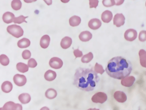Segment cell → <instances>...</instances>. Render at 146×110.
I'll use <instances>...</instances> for the list:
<instances>
[{"label": "cell", "mask_w": 146, "mask_h": 110, "mask_svg": "<svg viewBox=\"0 0 146 110\" xmlns=\"http://www.w3.org/2000/svg\"><path fill=\"white\" fill-rule=\"evenodd\" d=\"M99 82V76L94 70L80 67L76 70L73 84L80 90L90 92L96 88Z\"/></svg>", "instance_id": "cell-1"}, {"label": "cell", "mask_w": 146, "mask_h": 110, "mask_svg": "<svg viewBox=\"0 0 146 110\" xmlns=\"http://www.w3.org/2000/svg\"><path fill=\"white\" fill-rule=\"evenodd\" d=\"M133 70V66L129 60L122 57H115L108 62L106 72L112 78L122 80L129 76Z\"/></svg>", "instance_id": "cell-2"}, {"label": "cell", "mask_w": 146, "mask_h": 110, "mask_svg": "<svg viewBox=\"0 0 146 110\" xmlns=\"http://www.w3.org/2000/svg\"><path fill=\"white\" fill-rule=\"evenodd\" d=\"M7 31L16 38H19L23 35V30L21 27L16 25H9L7 27Z\"/></svg>", "instance_id": "cell-3"}, {"label": "cell", "mask_w": 146, "mask_h": 110, "mask_svg": "<svg viewBox=\"0 0 146 110\" xmlns=\"http://www.w3.org/2000/svg\"><path fill=\"white\" fill-rule=\"evenodd\" d=\"M108 97L106 93L103 92H98L95 93L92 97V101L96 103H104L106 101Z\"/></svg>", "instance_id": "cell-4"}, {"label": "cell", "mask_w": 146, "mask_h": 110, "mask_svg": "<svg viewBox=\"0 0 146 110\" xmlns=\"http://www.w3.org/2000/svg\"><path fill=\"white\" fill-rule=\"evenodd\" d=\"M137 36V33L136 30L133 29H129L125 32L124 38L126 40L129 42H133L136 39Z\"/></svg>", "instance_id": "cell-5"}, {"label": "cell", "mask_w": 146, "mask_h": 110, "mask_svg": "<svg viewBox=\"0 0 146 110\" xmlns=\"http://www.w3.org/2000/svg\"><path fill=\"white\" fill-rule=\"evenodd\" d=\"M0 110H23V107L20 104H16L13 102L9 101L7 102L3 108H0Z\"/></svg>", "instance_id": "cell-6"}, {"label": "cell", "mask_w": 146, "mask_h": 110, "mask_svg": "<svg viewBox=\"0 0 146 110\" xmlns=\"http://www.w3.org/2000/svg\"><path fill=\"white\" fill-rule=\"evenodd\" d=\"M13 81L16 85L21 87L25 85L27 80L25 76L20 74H16L13 78Z\"/></svg>", "instance_id": "cell-7"}, {"label": "cell", "mask_w": 146, "mask_h": 110, "mask_svg": "<svg viewBox=\"0 0 146 110\" xmlns=\"http://www.w3.org/2000/svg\"><path fill=\"white\" fill-rule=\"evenodd\" d=\"M49 65L52 68L58 69L61 68L63 65V62L60 58L53 57L49 61Z\"/></svg>", "instance_id": "cell-8"}, {"label": "cell", "mask_w": 146, "mask_h": 110, "mask_svg": "<svg viewBox=\"0 0 146 110\" xmlns=\"http://www.w3.org/2000/svg\"><path fill=\"white\" fill-rule=\"evenodd\" d=\"M113 21L114 25L117 27H119L124 25L125 18L122 14H116L114 17Z\"/></svg>", "instance_id": "cell-9"}, {"label": "cell", "mask_w": 146, "mask_h": 110, "mask_svg": "<svg viewBox=\"0 0 146 110\" xmlns=\"http://www.w3.org/2000/svg\"><path fill=\"white\" fill-rule=\"evenodd\" d=\"M135 78L133 76H127L122 79L121 83L125 87H131L135 83Z\"/></svg>", "instance_id": "cell-10"}, {"label": "cell", "mask_w": 146, "mask_h": 110, "mask_svg": "<svg viewBox=\"0 0 146 110\" xmlns=\"http://www.w3.org/2000/svg\"><path fill=\"white\" fill-rule=\"evenodd\" d=\"M113 97L115 99L120 103H124L126 101L127 99L126 93L122 91H116L113 95Z\"/></svg>", "instance_id": "cell-11"}, {"label": "cell", "mask_w": 146, "mask_h": 110, "mask_svg": "<svg viewBox=\"0 0 146 110\" xmlns=\"http://www.w3.org/2000/svg\"><path fill=\"white\" fill-rule=\"evenodd\" d=\"M101 21L98 19H92L88 23V26L93 30H96L101 27Z\"/></svg>", "instance_id": "cell-12"}, {"label": "cell", "mask_w": 146, "mask_h": 110, "mask_svg": "<svg viewBox=\"0 0 146 110\" xmlns=\"http://www.w3.org/2000/svg\"><path fill=\"white\" fill-rule=\"evenodd\" d=\"M101 20L105 23H109L113 19V14L109 10H106L103 12L101 15Z\"/></svg>", "instance_id": "cell-13"}, {"label": "cell", "mask_w": 146, "mask_h": 110, "mask_svg": "<svg viewBox=\"0 0 146 110\" xmlns=\"http://www.w3.org/2000/svg\"><path fill=\"white\" fill-rule=\"evenodd\" d=\"M14 18H15V15L10 12H5L3 14V22L7 24H9L13 22Z\"/></svg>", "instance_id": "cell-14"}, {"label": "cell", "mask_w": 146, "mask_h": 110, "mask_svg": "<svg viewBox=\"0 0 146 110\" xmlns=\"http://www.w3.org/2000/svg\"><path fill=\"white\" fill-rule=\"evenodd\" d=\"M92 38V34L88 31L82 32L79 35V38L82 42H88Z\"/></svg>", "instance_id": "cell-15"}, {"label": "cell", "mask_w": 146, "mask_h": 110, "mask_svg": "<svg viewBox=\"0 0 146 110\" xmlns=\"http://www.w3.org/2000/svg\"><path fill=\"white\" fill-rule=\"evenodd\" d=\"M50 42V37L47 35H44L42 37L40 40V46L42 48H47L49 45Z\"/></svg>", "instance_id": "cell-16"}, {"label": "cell", "mask_w": 146, "mask_h": 110, "mask_svg": "<svg viewBox=\"0 0 146 110\" xmlns=\"http://www.w3.org/2000/svg\"><path fill=\"white\" fill-rule=\"evenodd\" d=\"M72 44V38L70 37H65L62 39L60 42V45L62 48L66 49L69 48L71 46Z\"/></svg>", "instance_id": "cell-17"}, {"label": "cell", "mask_w": 146, "mask_h": 110, "mask_svg": "<svg viewBox=\"0 0 146 110\" xmlns=\"http://www.w3.org/2000/svg\"><path fill=\"white\" fill-rule=\"evenodd\" d=\"M1 88L3 92L5 93H9L12 90L13 85L11 82L5 81L2 84Z\"/></svg>", "instance_id": "cell-18"}, {"label": "cell", "mask_w": 146, "mask_h": 110, "mask_svg": "<svg viewBox=\"0 0 146 110\" xmlns=\"http://www.w3.org/2000/svg\"><path fill=\"white\" fill-rule=\"evenodd\" d=\"M56 73L52 70H49L47 71L44 74V78L48 82H52L56 78Z\"/></svg>", "instance_id": "cell-19"}, {"label": "cell", "mask_w": 146, "mask_h": 110, "mask_svg": "<svg viewBox=\"0 0 146 110\" xmlns=\"http://www.w3.org/2000/svg\"><path fill=\"white\" fill-rule=\"evenodd\" d=\"M30 43L31 42L29 39L25 38L19 40L17 45L20 48H25L30 46Z\"/></svg>", "instance_id": "cell-20"}, {"label": "cell", "mask_w": 146, "mask_h": 110, "mask_svg": "<svg viewBox=\"0 0 146 110\" xmlns=\"http://www.w3.org/2000/svg\"><path fill=\"white\" fill-rule=\"evenodd\" d=\"M19 100L23 104L28 103L31 100V97L28 93H22L19 96Z\"/></svg>", "instance_id": "cell-21"}, {"label": "cell", "mask_w": 146, "mask_h": 110, "mask_svg": "<svg viewBox=\"0 0 146 110\" xmlns=\"http://www.w3.org/2000/svg\"><path fill=\"white\" fill-rule=\"evenodd\" d=\"M81 23V18L77 16H74L69 19V24L72 27H77Z\"/></svg>", "instance_id": "cell-22"}, {"label": "cell", "mask_w": 146, "mask_h": 110, "mask_svg": "<svg viewBox=\"0 0 146 110\" xmlns=\"http://www.w3.org/2000/svg\"><path fill=\"white\" fill-rule=\"evenodd\" d=\"M139 56L140 58V62L142 66L143 67H146V51L143 49L140 50L139 52Z\"/></svg>", "instance_id": "cell-23"}, {"label": "cell", "mask_w": 146, "mask_h": 110, "mask_svg": "<svg viewBox=\"0 0 146 110\" xmlns=\"http://www.w3.org/2000/svg\"><path fill=\"white\" fill-rule=\"evenodd\" d=\"M45 97L50 99H55L57 95V92L54 89L50 88L47 90L45 92Z\"/></svg>", "instance_id": "cell-24"}, {"label": "cell", "mask_w": 146, "mask_h": 110, "mask_svg": "<svg viewBox=\"0 0 146 110\" xmlns=\"http://www.w3.org/2000/svg\"><path fill=\"white\" fill-rule=\"evenodd\" d=\"M16 68L18 71L23 73H25L28 71L29 70V67L26 64H23V62H19L17 64Z\"/></svg>", "instance_id": "cell-25"}, {"label": "cell", "mask_w": 146, "mask_h": 110, "mask_svg": "<svg viewBox=\"0 0 146 110\" xmlns=\"http://www.w3.org/2000/svg\"><path fill=\"white\" fill-rule=\"evenodd\" d=\"M22 3L20 0H13L11 2V7L14 10H20L22 7Z\"/></svg>", "instance_id": "cell-26"}, {"label": "cell", "mask_w": 146, "mask_h": 110, "mask_svg": "<svg viewBox=\"0 0 146 110\" xmlns=\"http://www.w3.org/2000/svg\"><path fill=\"white\" fill-rule=\"evenodd\" d=\"M94 58V55L92 52H90L87 54L86 55H85L82 58L81 61L82 63H89L91 61L93 58Z\"/></svg>", "instance_id": "cell-27"}, {"label": "cell", "mask_w": 146, "mask_h": 110, "mask_svg": "<svg viewBox=\"0 0 146 110\" xmlns=\"http://www.w3.org/2000/svg\"><path fill=\"white\" fill-rule=\"evenodd\" d=\"M0 64L3 66H7L9 64V60L8 57L4 54L0 55Z\"/></svg>", "instance_id": "cell-28"}, {"label": "cell", "mask_w": 146, "mask_h": 110, "mask_svg": "<svg viewBox=\"0 0 146 110\" xmlns=\"http://www.w3.org/2000/svg\"><path fill=\"white\" fill-rule=\"evenodd\" d=\"M94 71L96 73L100 74H103L105 72V70L103 69V66L101 65H100L98 63H96L95 64V67H94Z\"/></svg>", "instance_id": "cell-29"}, {"label": "cell", "mask_w": 146, "mask_h": 110, "mask_svg": "<svg viewBox=\"0 0 146 110\" xmlns=\"http://www.w3.org/2000/svg\"><path fill=\"white\" fill-rule=\"evenodd\" d=\"M28 17H25L23 15H21L19 17H16L14 19L13 22L15 23L18 24H21L23 22H25L27 23V22L25 21V19L27 18Z\"/></svg>", "instance_id": "cell-30"}, {"label": "cell", "mask_w": 146, "mask_h": 110, "mask_svg": "<svg viewBox=\"0 0 146 110\" xmlns=\"http://www.w3.org/2000/svg\"><path fill=\"white\" fill-rule=\"evenodd\" d=\"M102 3L104 7H113L115 5V2L114 0H103Z\"/></svg>", "instance_id": "cell-31"}, {"label": "cell", "mask_w": 146, "mask_h": 110, "mask_svg": "<svg viewBox=\"0 0 146 110\" xmlns=\"http://www.w3.org/2000/svg\"><path fill=\"white\" fill-rule=\"evenodd\" d=\"M31 56V53L30 51L28 50H24L22 53V57L25 60H28L29 58H30Z\"/></svg>", "instance_id": "cell-32"}, {"label": "cell", "mask_w": 146, "mask_h": 110, "mask_svg": "<svg viewBox=\"0 0 146 110\" xmlns=\"http://www.w3.org/2000/svg\"><path fill=\"white\" fill-rule=\"evenodd\" d=\"M28 66L30 68H35L37 66V62L34 58H30L28 62Z\"/></svg>", "instance_id": "cell-33"}, {"label": "cell", "mask_w": 146, "mask_h": 110, "mask_svg": "<svg viewBox=\"0 0 146 110\" xmlns=\"http://www.w3.org/2000/svg\"><path fill=\"white\" fill-rule=\"evenodd\" d=\"M139 40L140 42H145L146 40V31L143 30L140 32L139 35Z\"/></svg>", "instance_id": "cell-34"}, {"label": "cell", "mask_w": 146, "mask_h": 110, "mask_svg": "<svg viewBox=\"0 0 146 110\" xmlns=\"http://www.w3.org/2000/svg\"><path fill=\"white\" fill-rule=\"evenodd\" d=\"M99 1L98 0H89V5L91 9L96 8L98 6Z\"/></svg>", "instance_id": "cell-35"}, {"label": "cell", "mask_w": 146, "mask_h": 110, "mask_svg": "<svg viewBox=\"0 0 146 110\" xmlns=\"http://www.w3.org/2000/svg\"><path fill=\"white\" fill-rule=\"evenodd\" d=\"M74 54L75 55L76 58L82 57V56H83L82 52V51H81L80 50H79L78 49H76V50L74 51Z\"/></svg>", "instance_id": "cell-36"}, {"label": "cell", "mask_w": 146, "mask_h": 110, "mask_svg": "<svg viewBox=\"0 0 146 110\" xmlns=\"http://www.w3.org/2000/svg\"><path fill=\"white\" fill-rule=\"evenodd\" d=\"M115 2V5H120L123 4L125 0H114Z\"/></svg>", "instance_id": "cell-37"}, {"label": "cell", "mask_w": 146, "mask_h": 110, "mask_svg": "<svg viewBox=\"0 0 146 110\" xmlns=\"http://www.w3.org/2000/svg\"><path fill=\"white\" fill-rule=\"evenodd\" d=\"M43 1L48 5H51L52 3V0H43Z\"/></svg>", "instance_id": "cell-38"}, {"label": "cell", "mask_w": 146, "mask_h": 110, "mask_svg": "<svg viewBox=\"0 0 146 110\" xmlns=\"http://www.w3.org/2000/svg\"><path fill=\"white\" fill-rule=\"evenodd\" d=\"M36 1L37 0H23V1L27 3H31L33 2H36Z\"/></svg>", "instance_id": "cell-39"}, {"label": "cell", "mask_w": 146, "mask_h": 110, "mask_svg": "<svg viewBox=\"0 0 146 110\" xmlns=\"http://www.w3.org/2000/svg\"><path fill=\"white\" fill-rule=\"evenodd\" d=\"M61 2H62L63 3H67L70 1V0H60Z\"/></svg>", "instance_id": "cell-40"}]
</instances>
